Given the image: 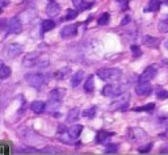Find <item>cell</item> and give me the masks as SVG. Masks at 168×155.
Here are the masks:
<instances>
[{"mask_svg": "<svg viewBox=\"0 0 168 155\" xmlns=\"http://www.w3.org/2000/svg\"><path fill=\"white\" fill-rule=\"evenodd\" d=\"M156 74H158V68L155 67V66H148V67L142 72V75L139 76V82H150V80H152V79L156 76Z\"/></svg>", "mask_w": 168, "mask_h": 155, "instance_id": "5b68a950", "label": "cell"}, {"mask_svg": "<svg viewBox=\"0 0 168 155\" xmlns=\"http://www.w3.org/2000/svg\"><path fill=\"white\" fill-rule=\"evenodd\" d=\"M151 147H152V143H148V145L143 146V147H139L138 151H139L141 154H146V153H148L150 150H151Z\"/></svg>", "mask_w": 168, "mask_h": 155, "instance_id": "e575fe53", "label": "cell"}, {"mask_svg": "<svg viewBox=\"0 0 168 155\" xmlns=\"http://www.w3.org/2000/svg\"><path fill=\"white\" fill-rule=\"evenodd\" d=\"M164 46H166V49L168 50V41H166V43H164Z\"/></svg>", "mask_w": 168, "mask_h": 155, "instance_id": "60d3db41", "label": "cell"}, {"mask_svg": "<svg viewBox=\"0 0 168 155\" xmlns=\"http://www.w3.org/2000/svg\"><path fill=\"white\" fill-rule=\"evenodd\" d=\"M117 146L116 145H110L105 149V154H117Z\"/></svg>", "mask_w": 168, "mask_h": 155, "instance_id": "836d02e7", "label": "cell"}, {"mask_svg": "<svg viewBox=\"0 0 168 155\" xmlns=\"http://www.w3.org/2000/svg\"><path fill=\"white\" fill-rule=\"evenodd\" d=\"M117 3L120 4V8L122 11H126L127 8H129V6H127V3L129 2H127V0H117Z\"/></svg>", "mask_w": 168, "mask_h": 155, "instance_id": "d590c367", "label": "cell"}, {"mask_svg": "<svg viewBox=\"0 0 168 155\" xmlns=\"http://www.w3.org/2000/svg\"><path fill=\"white\" fill-rule=\"evenodd\" d=\"M58 131H59V133H62V131L64 133V131H66V127H64V125H63V126L60 125V126H59V130H58Z\"/></svg>", "mask_w": 168, "mask_h": 155, "instance_id": "ab89813d", "label": "cell"}, {"mask_svg": "<svg viewBox=\"0 0 168 155\" xmlns=\"http://www.w3.org/2000/svg\"><path fill=\"white\" fill-rule=\"evenodd\" d=\"M127 105H129V101H127V99H123V100H118L117 103H113L110 105V108L117 110H126Z\"/></svg>", "mask_w": 168, "mask_h": 155, "instance_id": "ac0fdd59", "label": "cell"}, {"mask_svg": "<svg viewBox=\"0 0 168 155\" xmlns=\"http://www.w3.org/2000/svg\"><path fill=\"white\" fill-rule=\"evenodd\" d=\"M96 116V107H92L89 109L84 110L83 112V117H87V118H93Z\"/></svg>", "mask_w": 168, "mask_h": 155, "instance_id": "f1b7e54d", "label": "cell"}, {"mask_svg": "<svg viewBox=\"0 0 168 155\" xmlns=\"http://www.w3.org/2000/svg\"><path fill=\"white\" fill-rule=\"evenodd\" d=\"M164 3L167 4V6H168V0H164Z\"/></svg>", "mask_w": 168, "mask_h": 155, "instance_id": "7bdbcfd3", "label": "cell"}, {"mask_svg": "<svg viewBox=\"0 0 168 155\" xmlns=\"http://www.w3.org/2000/svg\"><path fill=\"white\" fill-rule=\"evenodd\" d=\"M9 4V0H0V7H7Z\"/></svg>", "mask_w": 168, "mask_h": 155, "instance_id": "8d00e7d4", "label": "cell"}, {"mask_svg": "<svg viewBox=\"0 0 168 155\" xmlns=\"http://www.w3.org/2000/svg\"><path fill=\"white\" fill-rule=\"evenodd\" d=\"M160 2L159 0H150L148 4L144 8V12H158L160 9Z\"/></svg>", "mask_w": 168, "mask_h": 155, "instance_id": "9a60e30c", "label": "cell"}, {"mask_svg": "<svg viewBox=\"0 0 168 155\" xmlns=\"http://www.w3.org/2000/svg\"><path fill=\"white\" fill-rule=\"evenodd\" d=\"M42 154H60V150L59 149H55V147H46V149H43Z\"/></svg>", "mask_w": 168, "mask_h": 155, "instance_id": "1f68e13d", "label": "cell"}, {"mask_svg": "<svg viewBox=\"0 0 168 155\" xmlns=\"http://www.w3.org/2000/svg\"><path fill=\"white\" fill-rule=\"evenodd\" d=\"M127 138L133 143H138V142H143V141L147 139V134L142 129L133 127V129H129V131H127Z\"/></svg>", "mask_w": 168, "mask_h": 155, "instance_id": "3957f363", "label": "cell"}, {"mask_svg": "<svg viewBox=\"0 0 168 155\" xmlns=\"http://www.w3.org/2000/svg\"><path fill=\"white\" fill-rule=\"evenodd\" d=\"M113 135H114V133H112V131L100 130L99 133H97V135H96V141H97V143H105L110 137H113Z\"/></svg>", "mask_w": 168, "mask_h": 155, "instance_id": "4fadbf2b", "label": "cell"}, {"mask_svg": "<svg viewBox=\"0 0 168 155\" xmlns=\"http://www.w3.org/2000/svg\"><path fill=\"white\" fill-rule=\"evenodd\" d=\"M76 16H78V11L68 9L67 11V16L64 17V20H74V19H76Z\"/></svg>", "mask_w": 168, "mask_h": 155, "instance_id": "d6a6232c", "label": "cell"}, {"mask_svg": "<svg viewBox=\"0 0 168 155\" xmlns=\"http://www.w3.org/2000/svg\"><path fill=\"white\" fill-rule=\"evenodd\" d=\"M72 4L75 6L78 11H86V9H89L93 6V3H84L83 0H72Z\"/></svg>", "mask_w": 168, "mask_h": 155, "instance_id": "2e32d148", "label": "cell"}, {"mask_svg": "<svg viewBox=\"0 0 168 155\" xmlns=\"http://www.w3.org/2000/svg\"><path fill=\"white\" fill-rule=\"evenodd\" d=\"M123 91H125V88L121 84H108V86H105L103 88L101 94L107 97H116V96H120Z\"/></svg>", "mask_w": 168, "mask_h": 155, "instance_id": "277c9868", "label": "cell"}, {"mask_svg": "<svg viewBox=\"0 0 168 155\" xmlns=\"http://www.w3.org/2000/svg\"><path fill=\"white\" fill-rule=\"evenodd\" d=\"M59 11H60V8H59V6H58V3H57V2H50L47 4V7H46V13L50 17L58 16Z\"/></svg>", "mask_w": 168, "mask_h": 155, "instance_id": "7c38bea8", "label": "cell"}, {"mask_svg": "<svg viewBox=\"0 0 168 155\" xmlns=\"http://www.w3.org/2000/svg\"><path fill=\"white\" fill-rule=\"evenodd\" d=\"M154 108H155V104L148 103V104L143 105V107H135L134 110H135V112H152Z\"/></svg>", "mask_w": 168, "mask_h": 155, "instance_id": "d4e9b609", "label": "cell"}, {"mask_svg": "<svg viewBox=\"0 0 168 155\" xmlns=\"http://www.w3.org/2000/svg\"><path fill=\"white\" fill-rule=\"evenodd\" d=\"M30 109H32L34 113L41 114V113L45 112V109H46V104H45V103H42V101H33V103L30 104Z\"/></svg>", "mask_w": 168, "mask_h": 155, "instance_id": "5bb4252c", "label": "cell"}, {"mask_svg": "<svg viewBox=\"0 0 168 155\" xmlns=\"http://www.w3.org/2000/svg\"><path fill=\"white\" fill-rule=\"evenodd\" d=\"M2 12H3V8H2V7H0V13H2Z\"/></svg>", "mask_w": 168, "mask_h": 155, "instance_id": "ee69618b", "label": "cell"}, {"mask_svg": "<svg viewBox=\"0 0 168 155\" xmlns=\"http://www.w3.org/2000/svg\"><path fill=\"white\" fill-rule=\"evenodd\" d=\"M38 53L34 51V53H29L28 55L24 58V66L25 67H34V65H36V62L38 61Z\"/></svg>", "mask_w": 168, "mask_h": 155, "instance_id": "8fae6325", "label": "cell"}, {"mask_svg": "<svg viewBox=\"0 0 168 155\" xmlns=\"http://www.w3.org/2000/svg\"><path fill=\"white\" fill-rule=\"evenodd\" d=\"M2 66H3V62H2V61H0V67H2Z\"/></svg>", "mask_w": 168, "mask_h": 155, "instance_id": "b9f144b4", "label": "cell"}, {"mask_svg": "<svg viewBox=\"0 0 168 155\" xmlns=\"http://www.w3.org/2000/svg\"><path fill=\"white\" fill-rule=\"evenodd\" d=\"M83 78H84V72L83 71H78V72H75L74 74V76L71 79V86L72 87H76L79 86V83H80L83 80Z\"/></svg>", "mask_w": 168, "mask_h": 155, "instance_id": "ffe728a7", "label": "cell"}, {"mask_svg": "<svg viewBox=\"0 0 168 155\" xmlns=\"http://www.w3.org/2000/svg\"><path fill=\"white\" fill-rule=\"evenodd\" d=\"M78 33V24H71V25H66L60 30V37L62 38H71L75 37Z\"/></svg>", "mask_w": 168, "mask_h": 155, "instance_id": "8992f818", "label": "cell"}, {"mask_svg": "<svg viewBox=\"0 0 168 155\" xmlns=\"http://www.w3.org/2000/svg\"><path fill=\"white\" fill-rule=\"evenodd\" d=\"M95 88V83H93V76H88L87 80L84 82V91L86 92H92Z\"/></svg>", "mask_w": 168, "mask_h": 155, "instance_id": "7402d4cb", "label": "cell"}, {"mask_svg": "<svg viewBox=\"0 0 168 155\" xmlns=\"http://www.w3.org/2000/svg\"><path fill=\"white\" fill-rule=\"evenodd\" d=\"M25 80H26V83H28L29 86L36 87L37 90H39V88L43 87L47 83V76H46V75H43V74L34 72V74L25 75Z\"/></svg>", "mask_w": 168, "mask_h": 155, "instance_id": "6da1fadb", "label": "cell"}, {"mask_svg": "<svg viewBox=\"0 0 168 155\" xmlns=\"http://www.w3.org/2000/svg\"><path fill=\"white\" fill-rule=\"evenodd\" d=\"M96 75L103 80H113L121 76V70L118 68H100L97 70Z\"/></svg>", "mask_w": 168, "mask_h": 155, "instance_id": "7a4b0ae2", "label": "cell"}, {"mask_svg": "<svg viewBox=\"0 0 168 155\" xmlns=\"http://www.w3.org/2000/svg\"><path fill=\"white\" fill-rule=\"evenodd\" d=\"M23 53V46L19 43H11L5 47V55L8 58H15V57L20 55Z\"/></svg>", "mask_w": 168, "mask_h": 155, "instance_id": "52a82bcc", "label": "cell"}, {"mask_svg": "<svg viewBox=\"0 0 168 155\" xmlns=\"http://www.w3.org/2000/svg\"><path fill=\"white\" fill-rule=\"evenodd\" d=\"M49 100L57 101V103H62V92L58 90H54L49 94Z\"/></svg>", "mask_w": 168, "mask_h": 155, "instance_id": "44dd1931", "label": "cell"}, {"mask_svg": "<svg viewBox=\"0 0 168 155\" xmlns=\"http://www.w3.org/2000/svg\"><path fill=\"white\" fill-rule=\"evenodd\" d=\"M78 116H79V109L78 108H74V109H71L68 112L67 120H66V121H67V122H75L78 120Z\"/></svg>", "mask_w": 168, "mask_h": 155, "instance_id": "cb8c5ba5", "label": "cell"}, {"mask_svg": "<svg viewBox=\"0 0 168 155\" xmlns=\"http://www.w3.org/2000/svg\"><path fill=\"white\" fill-rule=\"evenodd\" d=\"M55 28V23L53 20H43L41 24V33H46L49 30H53Z\"/></svg>", "mask_w": 168, "mask_h": 155, "instance_id": "e0dca14e", "label": "cell"}, {"mask_svg": "<svg viewBox=\"0 0 168 155\" xmlns=\"http://www.w3.org/2000/svg\"><path fill=\"white\" fill-rule=\"evenodd\" d=\"M129 21H130V17H129V16H126L125 19H123V20L121 21V25H125V24H127V23H129Z\"/></svg>", "mask_w": 168, "mask_h": 155, "instance_id": "f35d334b", "label": "cell"}, {"mask_svg": "<svg viewBox=\"0 0 168 155\" xmlns=\"http://www.w3.org/2000/svg\"><path fill=\"white\" fill-rule=\"evenodd\" d=\"M151 91H152V87L148 82H139V84L135 87V92L139 96H147L151 94Z\"/></svg>", "mask_w": 168, "mask_h": 155, "instance_id": "ba28073f", "label": "cell"}, {"mask_svg": "<svg viewBox=\"0 0 168 155\" xmlns=\"http://www.w3.org/2000/svg\"><path fill=\"white\" fill-rule=\"evenodd\" d=\"M142 43L144 46H147V47H154V49H156L159 46V43H160V39L159 38H155V37H152V36H143L142 38Z\"/></svg>", "mask_w": 168, "mask_h": 155, "instance_id": "30bf717a", "label": "cell"}, {"mask_svg": "<svg viewBox=\"0 0 168 155\" xmlns=\"http://www.w3.org/2000/svg\"><path fill=\"white\" fill-rule=\"evenodd\" d=\"M7 24V20H4V19H2V20H0V29H4V28H5V25Z\"/></svg>", "mask_w": 168, "mask_h": 155, "instance_id": "74e56055", "label": "cell"}, {"mask_svg": "<svg viewBox=\"0 0 168 155\" xmlns=\"http://www.w3.org/2000/svg\"><path fill=\"white\" fill-rule=\"evenodd\" d=\"M130 49H131L133 54H134V58H139V57L142 55V51H141L139 46H137V45H131V46H130Z\"/></svg>", "mask_w": 168, "mask_h": 155, "instance_id": "f546056e", "label": "cell"}, {"mask_svg": "<svg viewBox=\"0 0 168 155\" xmlns=\"http://www.w3.org/2000/svg\"><path fill=\"white\" fill-rule=\"evenodd\" d=\"M156 97L159 100H166V99H168V91H166V90H159L158 92H156Z\"/></svg>", "mask_w": 168, "mask_h": 155, "instance_id": "4dcf8cb0", "label": "cell"}, {"mask_svg": "<svg viewBox=\"0 0 168 155\" xmlns=\"http://www.w3.org/2000/svg\"><path fill=\"white\" fill-rule=\"evenodd\" d=\"M109 20H110L109 13H103V15L100 16V19L97 20V24L101 25V26H104V25H107L109 23Z\"/></svg>", "mask_w": 168, "mask_h": 155, "instance_id": "4316f807", "label": "cell"}, {"mask_svg": "<svg viewBox=\"0 0 168 155\" xmlns=\"http://www.w3.org/2000/svg\"><path fill=\"white\" fill-rule=\"evenodd\" d=\"M70 71H71V70H70L68 67H64V68L59 70V71H57V72L54 74V76H55L57 79H64V76H66L67 74H70Z\"/></svg>", "mask_w": 168, "mask_h": 155, "instance_id": "83f0119b", "label": "cell"}, {"mask_svg": "<svg viewBox=\"0 0 168 155\" xmlns=\"http://www.w3.org/2000/svg\"><path fill=\"white\" fill-rule=\"evenodd\" d=\"M158 29L163 33H168V17L164 20H160L158 24Z\"/></svg>", "mask_w": 168, "mask_h": 155, "instance_id": "484cf974", "label": "cell"}, {"mask_svg": "<svg viewBox=\"0 0 168 155\" xmlns=\"http://www.w3.org/2000/svg\"><path fill=\"white\" fill-rule=\"evenodd\" d=\"M82 130H83V126L82 125H74L71 129H68V135L71 137L72 139H76L78 137L82 134Z\"/></svg>", "mask_w": 168, "mask_h": 155, "instance_id": "d6986e66", "label": "cell"}, {"mask_svg": "<svg viewBox=\"0 0 168 155\" xmlns=\"http://www.w3.org/2000/svg\"><path fill=\"white\" fill-rule=\"evenodd\" d=\"M11 76V68L8 67V66H2L0 67V79L2 80H5V79H8Z\"/></svg>", "mask_w": 168, "mask_h": 155, "instance_id": "603a6c76", "label": "cell"}, {"mask_svg": "<svg viewBox=\"0 0 168 155\" xmlns=\"http://www.w3.org/2000/svg\"><path fill=\"white\" fill-rule=\"evenodd\" d=\"M8 30H9V33H20L21 30H23V24H21V21L17 19V17H13L11 19L9 24H8Z\"/></svg>", "mask_w": 168, "mask_h": 155, "instance_id": "9c48e42d", "label": "cell"}]
</instances>
